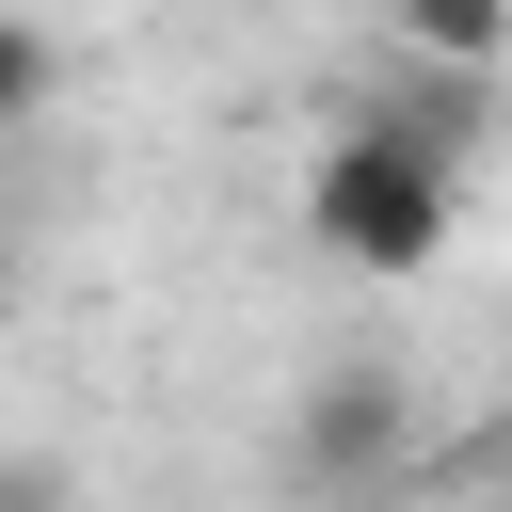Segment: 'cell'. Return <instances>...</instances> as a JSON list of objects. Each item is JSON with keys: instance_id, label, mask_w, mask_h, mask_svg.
<instances>
[{"instance_id": "1", "label": "cell", "mask_w": 512, "mask_h": 512, "mask_svg": "<svg viewBox=\"0 0 512 512\" xmlns=\"http://www.w3.org/2000/svg\"><path fill=\"white\" fill-rule=\"evenodd\" d=\"M448 224H464V160H432V144L384 128V112L304 160V240H320L336 272H384V288H400V272L448 256Z\"/></svg>"}, {"instance_id": "2", "label": "cell", "mask_w": 512, "mask_h": 512, "mask_svg": "<svg viewBox=\"0 0 512 512\" xmlns=\"http://www.w3.org/2000/svg\"><path fill=\"white\" fill-rule=\"evenodd\" d=\"M400 448H416V400H400L384 368L304 384V480H368V464H400Z\"/></svg>"}, {"instance_id": "3", "label": "cell", "mask_w": 512, "mask_h": 512, "mask_svg": "<svg viewBox=\"0 0 512 512\" xmlns=\"http://www.w3.org/2000/svg\"><path fill=\"white\" fill-rule=\"evenodd\" d=\"M384 48H416V64H512V0H384Z\"/></svg>"}, {"instance_id": "4", "label": "cell", "mask_w": 512, "mask_h": 512, "mask_svg": "<svg viewBox=\"0 0 512 512\" xmlns=\"http://www.w3.org/2000/svg\"><path fill=\"white\" fill-rule=\"evenodd\" d=\"M32 112H48V32L0 0V128H32Z\"/></svg>"}]
</instances>
